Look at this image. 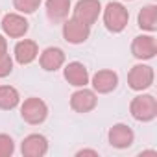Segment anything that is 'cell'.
<instances>
[{"label": "cell", "instance_id": "ac0fdd59", "mask_svg": "<svg viewBox=\"0 0 157 157\" xmlns=\"http://www.w3.org/2000/svg\"><path fill=\"white\" fill-rule=\"evenodd\" d=\"M21 102V96H19V91L11 85H0V109L4 111H10V109H15Z\"/></svg>", "mask_w": 157, "mask_h": 157}, {"label": "cell", "instance_id": "7a4b0ae2", "mask_svg": "<svg viewBox=\"0 0 157 157\" xmlns=\"http://www.w3.org/2000/svg\"><path fill=\"white\" fill-rule=\"evenodd\" d=\"M131 117L139 122H150L157 117V100L151 94H139L129 104Z\"/></svg>", "mask_w": 157, "mask_h": 157}, {"label": "cell", "instance_id": "4fadbf2b", "mask_svg": "<svg viewBox=\"0 0 157 157\" xmlns=\"http://www.w3.org/2000/svg\"><path fill=\"white\" fill-rule=\"evenodd\" d=\"M117 85H118V76L113 70H98L93 76V89H94V93L107 94V93L115 91Z\"/></svg>", "mask_w": 157, "mask_h": 157}, {"label": "cell", "instance_id": "ffe728a7", "mask_svg": "<svg viewBox=\"0 0 157 157\" xmlns=\"http://www.w3.org/2000/svg\"><path fill=\"white\" fill-rule=\"evenodd\" d=\"M15 151V142L10 135L0 133V157H10Z\"/></svg>", "mask_w": 157, "mask_h": 157}, {"label": "cell", "instance_id": "3957f363", "mask_svg": "<svg viewBox=\"0 0 157 157\" xmlns=\"http://www.w3.org/2000/svg\"><path fill=\"white\" fill-rule=\"evenodd\" d=\"M21 117L24 118V122L32 126L43 124L48 117V105L41 98H28L21 105Z\"/></svg>", "mask_w": 157, "mask_h": 157}, {"label": "cell", "instance_id": "6da1fadb", "mask_svg": "<svg viewBox=\"0 0 157 157\" xmlns=\"http://www.w3.org/2000/svg\"><path fill=\"white\" fill-rule=\"evenodd\" d=\"M129 21V13L128 10L120 4V2H109L104 10V24L109 32L113 33H120L126 30Z\"/></svg>", "mask_w": 157, "mask_h": 157}, {"label": "cell", "instance_id": "52a82bcc", "mask_svg": "<svg viewBox=\"0 0 157 157\" xmlns=\"http://www.w3.org/2000/svg\"><path fill=\"white\" fill-rule=\"evenodd\" d=\"M96 104H98L96 93L91 89H85V87H80L70 96V107L76 113H89L96 107Z\"/></svg>", "mask_w": 157, "mask_h": 157}, {"label": "cell", "instance_id": "7c38bea8", "mask_svg": "<svg viewBox=\"0 0 157 157\" xmlns=\"http://www.w3.org/2000/svg\"><path fill=\"white\" fill-rule=\"evenodd\" d=\"M63 76H65V80L74 87H85L89 83V70L80 61L68 63L65 67V70H63Z\"/></svg>", "mask_w": 157, "mask_h": 157}, {"label": "cell", "instance_id": "30bf717a", "mask_svg": "<svg viewBox=\"0 0 157 157\" xmlns=\"http://www.w3.org/2000/svg\"><path fill=\"white\" fill-rule=\"evenodd\" d=\"M107 139H109V144L113 148H118V150H124V148H129L135 140V133L129 126L126 124H115L109 133H107Z\"/></svg>", "mask_w": 157, "mask_h": 157}, {"label": "cell", "instance_id": "8fae6325", "mask_svg": "<svg viewBox=\"0 0 157 157\" xmlns=\"http://www.w3.org/2000/svg\"><path fill=\"white\" fill-rule=\"evenodd\" d=\"M21 151L24 157H43L48 151V140L41 133H32L22 140Z\"/></svg>", "mask_w": 157, "mask_h": 157}, {"label": "cell", "instance_id": "e0dca14e", "mask_svg": "<svg viewBox=\"0 0 157 157\" xmlns=\"http://www.w3.org/2000/svg\"><path fill=\"white\" fill-rule=\"evenodd\" d=\"M139 26L146 32H155L157 30V6L148 4L139 11Z\"/></svg>", "mask_w": 157, "mask_h": 157}, {"label": "cell", "instance_id": "9c48e42d", "mask_svg": "<svg viewBox=\"0 0 157 157\" xmlns=\"http://www.w3.org/2000/svg\"><path fill=\"white\" fill-rule=\"evenodd\" d=\"M2 30H4V33L8 35V37H11V39H19V37H24L26 35V32H28V21L22 17V15H19V13H8L4 19H2Z\"/></svg>", "mask_w": 157, "mask_h": 157}, {"label": "cell", "instance_id": "277c9868", "mask_svg": "<svg viewBox=\"0 0 157 157\" xmlns=\"http://www.w3.org/2000/svg\"><path fill=\"white\" fill-rule=\"evenodd\" d=\"M102 13V4L100 0H78V4L74 8V19L80 21L87 26H93Z\"/></svg>", "mask_w": 157, "mask_h": 157}, {"label": "cell", "instance_id": "ba28073f", "mask_svg": "<svg viewBox=\"0 0 157 157\" xmlns=\"http://www.w3.org/2000/svg\"><path fill=\"white\" fill-rule=\"evenodd\" d=\"M131 54H133V57H137L140 61L155 57V54H157L155 37L153 35H139V37H135L133 43H131Z\"/></svg>", "mask_w": 157, "mask_h": 157}, {"label": "cell", "instance_id": "8992f818", "mask_svg": "<svg viewBox=\"0 0 157 157\" xmlns=\"http://www.w3.org/2000/svg\"><path fill=\"white\" fill-rule=\"evenodd\" d=\"M153 68L150 65H135L128 74V83L133 91H144L153 83Z\"/></svg>", "mask_w": 157, "mask_h": 157}, {"label": "cell", "instance_id": "44dd1931", "mask_svg": "<svg viewBox=\"0 0 157 157\" xmlns=\"http://www.w3.org/2000/svg\"><path fill=\"white\" fill-rule=\"evenodd\" d=\"M11 70H13V59L10 57V54L0 56V78L10 76Z\"/></svg>", "mask_w": 157, "mask_h": 157}, {"label": "cell", "instance_id": "9a60e30c", "mask_svg": "<svg viewBox=\"0 0 157 157\" xmlns=\"http://www.w3.org/2000/svg\"><path fill=\"white\" fill-rule=\"evenodd\" d=\"M39 63H41V67H43L46 72H56V70L61 68L63 63H65V52H63L61 48H57V46H48V48L41 54Z\"/></svg>", "mask_w": 157, "mask_h": 157}, {"label": "cell", "instance_id": "d6986e66", "mask_svg": "<svg viewBox=\"0 0 157 157\" xmlns=\"http://www.w3.org/2000/svg\"><path fill=\"white\" fill-rule=\"evenodd\" d=\"M13 6L21 13H33L41 6V0H13Z\"/></svg>", "mask_w": 157, "mask_h": 157}, {"label": "cell", "instance_id": "5b68a950", "mask_svg": "<svg viewBox=\"0 0 157 157\" xmlns=\"http://www.w3.org/2000/svg\"><path fill=\"white\" fill-rule=\"evenodd\" d=\"M89 35H91V26L76 21L74 17L63 22V37L70 44H82L89 39Z\"/></svg>", "mask_w": 157, "mask_h": 157}, {"label": "cell", "instance_id": "7402d4cb", "mask_svg": "<svg viewBox=\"0 0 157 157\" xmlns=\"http://www.w3.org/2000/svg\"><path fill=\"white\" fill-rule=\"evenodd\" d=\"M4 54H8V43H6L4 35H0V56H4Z\"/></svg>", "mask_w": 157, "mask_h": 157}, {"label": "cell", "instance_id": "5bb4252c", "mask_svg": "<svg viewBox=\"0 0 157 157\" xmlns=\"http://www.w3.org/2000/svg\"><path fill=\"white\" fill-rule=\"evenodd\" d=\"M39 56V48L35 41L30 39H22L15 44V61L19 65H30L32 61H35Z\"/></svg>", "mask_w": 157, "mask_h": 157}, {"label": "cell", "instance_id": "2e32d148", "mask_svg": "<svg viewBox=\"0 0 157 157\" xmlns=\"http://www.w3.org/2000/svg\"><path fill=\"white\" fill-rule=\"evenodd\" d=\"M70 13V0H46V15L52 22L65 21Z\"/></svg>", "mask_w": 157, "mask_h": 157}, {"label": "cell", "instance_id": "603a6c76", "mask_svg": "<svg viewBox=\"0 0 157 157\" xmlns=\"http://www.w3.org/2000/svg\"><path fill=\"white\" fill-rule=\"evenodd\" d=\"M76 155H78V157H82V155H93V157H98V151H96V150H80Z\"/></svg>", "mask_w": 157, "mask_h": 157}]
</instances>
